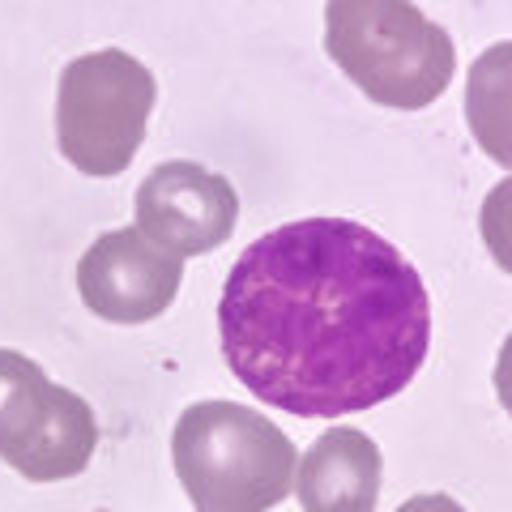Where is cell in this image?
I'll return each instance as SVG.
<instances>
[{
	"label": "cell",
	"mask_w": 512,
	"mask_h": 512,
	"mask_svg": "<svg viewBox=\"0 0 512 512\" xmlns=\"http://www.w3.org/2000/svg\"><path fill=\"white\" fill-rule=\"evenodd\" d=\"M218 333L248 393L299 419H342L414 380L431 346V303L389 239L350 218H303L239 256Z\"/></svg>",
	"instance_id": "cell-1"
},
{
	"label": "cell",
	"mask_w": 512,
	"mask_h": 512,
	"mask_svg": "<svg viewBox=\"0 0 512 512\" xmlns=\"http://www.w3.org/2000/svg\"><path fill=\"white\" fill-rule=\"evenodd\" d=\"M171 461L197 512H269L295 483V444L239 402H197L171 431Z\"/></svg>",
	"instance_id": "cell-2"
},
{
	"label": "cell",
	"mask_w": 512,
	"mask_h": 512,
	"mask_svg": "<svg viewBox=\"0 0 512 512\" xmlns=\"http://www.w3.org/2000/svg\"><path fill=\"white\" fill-rule=\"evenodd\" d=\"M325 52L367 99L397 111L431 107L457 69L448 30L410 0H329Z\"/></svg>",
	"instance_id": "cell-3"
},
{
	"label": "cell",
	"mask_w": 512,
	"mask_h": 512,
	"mask_svg": "<svg viewBox=\"0 0 512 512\" xmlns=\"http://www.w3.org/2000/svg\"><path fill=\"white\" fill-rule=\"evenodd\" d=\"M154 94V73L120 47L69 60L56 94L60 154L82 175L99 180L128 171L146 141Z\"/></svg>",
	"instance_id": "cell-4"
},
{
	"label": "cell",
	"mask_w": 512,
	"mask_h": 512,
	"mask_svg": "<svg viewBox=\"0 0 512 512\" xmlns=\"http://www.w3.org/2000/svg\"><path fill=\"white\" fill-rule=\"evenodd\" d=\"M99 419L35 359L0 346V457L30 483H60L90 466Z\"/></svg>",
	"instance_id": "cell-5"
},
{
	"label": "cell",
	"mask_w": 512,
	"mask_h": 512,
	"mask_svg": "<svg viewBox=\"0 0 512 512\" xmlns=\"http://www.w3.org/2000/svg\"><path fill=\"white\" fill-rule=\"evenodd\" d=\"M184 282V256H171L137 227L107 231L77 261L82 303L107 325H146L163 316Z\"/></svg>",
	"instance_id": "cell-6"
},
{
	"label": "cell",
	"mask_w": 512,
	"mask_h": 512,
	"mask_svg": "<svg viewBox=\"0 0 512 512\" xmlns=\"http://www.w3.org/2000/svg\"><path fill=\"white\" fill-rule=\"evenodd\" d=\"M239 197L227 175L201 163H163L137 188V231L171 256L222 248L235 231Z\"/></svg>",
	"instance_id": "cell-7"
},
{
	"label": "cell",
	"mask_w": 512,
	"mask_h": 512,
	"mask_svg": "<svg viewBox=\"0 0 512 512\" xmlns=\"http://www.w3.org/2000/svg\"><path fill=\"white\" fill-rule=\"evenodd\" d=\"M295 495L303 512H376L380 448L355 427L325 431L299 461Z\"/></svg>",
	"instance_id": "cell-8"
},
{
	"label": "cell",
	"mask_w": 512,
	"mask_h": 512,
	"mask_svg": "<svg viewBox=\"0 0 512 512\" xmlns=\"http://www.w3.org/2000/svg\"><path fill=\"white\" fill-rule=\"evenodd\" d=\"M466 120L483 154L512 171V39L487 47L470 64Z\"/></svg>",
	"instance_id": "cell-9"
},
{
	"label": "cell",
	"mask_w": 512,
	"mask_h": 512,
	"mask_svg": "<svg viewBox=\"0 0 512 512\" xmlns=\"http://www.w3.org/2000/svg\"><path fill=\"white\" fill-rule=\"evenodd\" d=\"M478 227H483V244L495 256V265H500L504 274H512V175L487 192Z\"/></svg>",
	"instance_id": "cell-10"
},
{
	"label": "cell",
	"mask_w": 512,
	"mask_h": 512,
	"mask_svg": "<svg viewBox=\"0 0 512 512\" xmlns=\"http://www.w3.org/2000/svg\"><path fill=\"white\" fill-rule=\"evenodd\" d=\"M495 393H500V406L508 410V419H512V333H508V342L500 346V359H495Z\"/></svg>",
	"instance_id": "cell-11"
},
{
	"label": "cell",
	"mask_w": 512,
	"mask_h": 512,
	"mask_svg": "<svg viewBox=\"0 0 512 512\" xmlns=\"http://www.w3.org/2000/svg\"><path fill=\"white\" fill-rule=\"evenodd\" d=\"M397 512H466L453 495H414V500H406Z\"/></svg>",
	"instance_id": "cell-12"
}]
</instances>
